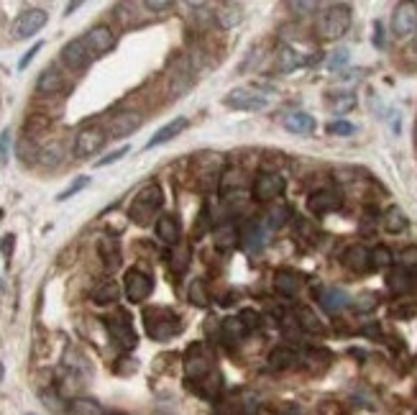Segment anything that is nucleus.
I'll use <instances>...</instances> for the list:
<instances>
[{
	"label": "nucleus",
	"instance_id": "f257e3e1",
	"mask_svg": "<svg viewBox=\"0 0 417 415\" xmlns=\"http://www.w3.org/2000/svg\"><path fill=\"white\" fill-rule=\"evenodd\" d=\"M162 203H164V193L159 185L156 183L143 185L136 193V198H133L131 208H128V215H131V220L138 223V226H149L151 218L156 215V210L162 208Z\"/></svg>",
	"mask_w": 417,
	"mask_h": 415
},
{
	"label": "nucleus",
	"instance_id": "f03ea898",
	"mask_svg": "<svg viewBox=\"0 0 417 415\" xmlns=\"http://www.w3.org/2000/svg\"><path fill=\"white\" fill-rule=\"evenodd\" d=\"M143 323H146L149 336L156 341H167L182 331V318L169 308H146L143 310Z\"/></svg>",
	"mask_w": 417,
	"mask_h": 415
},
{
	"label": "nucleus",
	"instance_id": "7ed1b4c3",
	"mask_svg": "<svg viewBox=\"0 0 417 415\" xmlns=\"http://www.w3.org/2000/svg\"><path fill=\"white\" fill-rule=\"evenodd\" d=\"M351 26V8L346 3H336V6H328L323 11L318 21V34L328 41H336L343 34L349 31Z\"/></svg>",
	"mask_w": 417,
	"mask_h": 415
},
{
	"label": "nucleus",
	"instance_id": "20e7f679",
	"mask_svg": "<svg viewBox=\"0 0 417 415\" xmlns=\"http://www.w3.org/2000/svg\"><path fill=\"white\" fill-rule=\"evenodd\" d=\"M185 372L190 379L202 382L215 372V357H212L210 346L205 344H192L185 354Z\"/></svg>",
	"mask_w": 417,
	"mask_h": 415
},
{
	"label": "nucleus",
	"instance_id": "39448f33",
	"mask_svg": "<svg viewBox=\"0 0 417 415\" xmlns=\"http://www.w3.org/2000/svg\"><path fill=\"white\" fill-rule=\"evenodd\" d=\"M105 138H108V131L103 126H98V123H93V126H85V128H80V131H77L72 151H75L77 159H88V157H93V154H98V151L103 149Z\"/></svg>",
	"mask_w": 417,
	"mask_h": 415
},
{
	"label": "nucleus",
	"instance_id": "423d86ee",
	"mask_svg": "<svg viewBox=\"0 0 417 415\" xmlns=\"http://www.w3.org/2000/svg\"><path fill=\"white\" fill-rule=\"evenodd\" d=\"M49 21V13L44 8H26L24 13H19V19L13 21V39L21 41V39H29L34 34H38Z\"/></svg>",
	"mask_w": 417,
	"mask_h": 415
},
{
	"label": "nucleus",
	"instance_id": "0eeeda50",
	"mask_svg": "<svg viewBox=\"0 0 417 415\" xmlns=\"http://www.w3.org/2000/svg\"><path fill=\"white\" fill-rule=\"evenodd\" d=\"M108 331H110V336L115 339V344H118L120 349H125V352L136 349L138 336H136V331H133V326H131V318H128L123 310H118L113 318H108Z\"/></svg>",
	"mask_w": 417,
	"mask_h": 415
},
{
	"label": "nucleus",
	"instance_id": "6e6552de",
	"mask_svg": "<svg viewBox=\"0 0 417 415\" xmlns=\"http://www.w3.org/2000/svg\"><path fill=\"white\" fill-rule=\"evenodd\" d=\"M284 177L279 172H262L254 180V198L259 203H272L284 193Z\"/></svg>",
	"mask_w": 417,
	"mask_h": 415
},
{
	"label": "nucleus",
	"instance_id": "1a4fd4ad",
	"mask_svg": "<svg viewBox=\"0 0 417 415\" xmlns=\"http://www.w3.org/2000/svg\"><path fill=\"white\" fill-rule=\"evenodd\" d=\"M123 285H125V297L131 302H143L151 295V290H154V280L143 270H136V267L125 272Z\"/></svg>",
	"mask_w": 417,
	"mask_h": 415
},
{
	"label": "nucleus",
	"instance_id": "9d476101",
	"mask_svg": "<svg viewBox=\"0 0 417 415\" xmlns=\"http://www.w3.org/2000/svg\"><path fill=\"white\" fill-rule=\"evenodd\" d=\"M417 31V6L415 3H399L392 13V34L405 39Z\"/></svg>",
	"mask_w": 417,
	"mask_h": 415
},
{
	"label": "nucleus",
	"instance_id": "9b49d317",
	"mask_svg": "<svg viewBox=\"0 0 417 415\" xmlns=\"http://www.w3.org/2000/svg\"><path fill=\"white\" fill-rule=\"evenodd\" d=\"M225 106L228 108H236V111H264L269 106L267 98L249 88H238L231 90V93L225 95Z\"/></svg>",
	"mask_w": 417,
	"mask_h": 415
},
{
	"label": "nucleus",
	"instance_id": "f8f14e48",
	"mask_svg": "<svg viewBox=\"0 0 417 415\" xmlns=\"http://www.w3.org/2000/svg\"><path fill=\"white\" fill-rule=\"evenodd\" d=\"M143 123V118L136 111H123V113H115L108 121V136L110 138H125L131 136L133 131H138Z\"/></svg>",
	"mask_w": 417,
	"mask_h": 415
},
{
	"label": "nucleus",
	"instance_id": "ddd939ff",
	"mask_svg": "<svg viewBox=\"0 0 417 415\" xmlns=\"http://www.w3.org/2000/svg\"><path fill=\"white\" fill-rule=\"evenodd\" d=\"M90 57H93V54H90L88 44H85V39H75V41L64 44V49H62V64L67 69H72V72H80V69L88 67Z\"/></svg>",
	"mask_w": 417,
	"mask_h": 415
},
{
	"label": "nucleus",
	"instance_id": "4468645a",
	"mask_svg": "<svg viewBox=\"0 0 417 415\" xmlns=\"http://www.w3.org/2000/svg\"><path fill=\"white\" fill-rule=\"evenodd\" d=\"M341 205H343V198L336 190H318V193H312V195L307 198V208H310L312 215L336 213Z\"/></svg>",
	"mask_w": 417,
	"mask_h": 415
},
{
	"label": "nucleus",
	"instance_id": "2eb2a0df",
	"mask_svg": "<svg viewBox=\"0 0 417 415\" xmlns=\"http://www.w3.org/2000/svg\"><path fill=\"white\" fill-rule=\"evenodd\" d=\"M85 44H88L90 54H105V51H110L115 46V31H113L110 26L98 24L88 31Z\"/></svg>",
	"mask_w": 417,
	"mask_h": 415
},
{
	"label": "nucleus",
	"instance_id": "dca6fc26",
	"mask_svg": "<svg viewBox=\"0 0 417 415\" xmlns=\"http://www.w3.org/2000/svg\"><path fill=\"white\" fill-rule=\"evenodd\" d=\"M318 302H320V308H323L325 313L336 315V313H341V310L349 308L351 300L341 287H320L318 290Z\"/></svg>",
	"mask_w": 417,
	"mask_h": 415
},
{
	"label": "nucleus",
	"instance_id": "f3484780",
	"mask_svg": "<svg viewBox=\"0 0 417 415\" xmlns=\"http://www.w3.org/2000/svg\"><path fill=\"white\" fill-rule=\"evenodd\" d=\"M238 241H241L246 249H251V252H256V249H262L264 244H267V231H264V223L262 220H246L241 226V231H238Z\"/></svg>",
	"mask_w": 417,
	"mask_h": 415
},
{
	"label": "nucleus",
	"instance_id": "a211bd4d",
	"mask_svg": "<svg viewBox=\"0 0 417 415\" xmlns=\"http://www.w3.org/2000/svg\"><path fill=\"white\" fill-rule=\"evenodd\" d=\"M64 90H67V80H64V75L59 72V69L49 67V69H44V72L38 75L36 93H41V95H59V93H64Z\"/></svg>",
	"mask_w": 417,
	"mask_h": 415
},
{
	"label": "nucleus",
	"instance_id": "6ab92c4d",
	"mask_svg": "<svg viewBox=\"0 0 417 415\" xmlns=\"http://www.w3.org/2000/svg\"><path fill=\"white\" fill-rule=\"evenodd\" d=\"M343 265L349 267L351 272H366L371 270V252L364 244H354L346 249L343 254Z\"/></svg>",
	"mask_w": 417,
	"mask_h": 415
},
{
	"label": "nucleus",
	"instance_id": "aec40b11",
	"mask_svg": "<svg viewBox=\"0 0 417 415\" xmlns=\"http://www.w3.org/2000/svg\"><path fill=\"white\" fill-rule=\"evenodd\" d=\"M251 328L243 323L241 315H231V318H225L223 323H220V339L225 341V344H238V341H243L246 336H249Z\"/></svg>",
	"mask_w": 417,
	"mask_h": 415
},
{
	"label": "nucleus",
	"instance_id": "412c9836",
	"mask_svg": "<svg viewBox=\"0 0 417 415\" xmlns=\"http://www.w3.org/2000/svg\"><path fill=\"white\" fill-rule=\"evenodd\" d=\"M187 126H190V121H187L185 116H180V118H175V121H169L167 126L159 128V131H156L154 136L149 138V144H146V149H154V146L167 144V141H172L175 136H180V133L185 131Z\"/></svg>",
	"mask_w": 417,
	"mask_h": 415
},
{
	"label": "nucleus",
	"instance_id": "4be33fe9",
	"mask_svg": "<svg viewBox=\"0 0 417 415\" xmlns=\"http://www.w3.org/2000/svg\"><path fill=\"white\" fill-rule=\"evenodd\" d=\"M156 239L169 246L180 244V220L175 215H159L156 218Z\"/></svg>",
	"mask_w": 417,
	"mask_h": 415
},
{
	"label": "nucleus",
	"instance_id": "5701e85b",
	"mask_svg": "<svg viewBox=\"0 0 417 415\" xmlns=\"http://www.w3.org/2000/svg\"><path fill=\"white\" fill-rule=\"evenodd\" d=\"M284 128L289 133H297V136H307V133L315 131V118L310 113H302V111H294V113L284 116Z\"/></svg>",
	"mask_w": 417,
	"mask_h": 415
},
{
	"label": "nucleus",
	"instance_id": "b1692460",
	"mask_svg": "<svg viewBox=\"0 0 417 415\" xmlns=\"http://www.w3.org/2000/svg\"><path fill=\"white\" fill-rule=\"evenodd\" d=\"M274 287H277L279 295L294 297L299 292V287H302V277H299L297 272H292V270H279L274 275Z\"/></svg>",
	"mask_w": 417,
	"mask_h": 415
},
{
	"label": "nucleus",
	"instance_id": "393cba45",
	"mask_svg": "<svg viewBox=\"0 0 417 415\" xmlns=\"http://www.w3.org/2000/svg\"><path fill=\"white\" fill-rule=\"evenodd\" d=\"M294 323H297L302 331H307V334H323L325 331L323 321H320L318 315H315V310L307 308V305H299V308L294 310Z\"/></svg>",
	"mask_w": 417,
	"mask_h": 415
},
{
	"label": "nucleus",
	"instance_id": "a878e982",
	"mask_svg": "<svg viewBox=\"0 0 417 415\" xmlns=\"http://www.w3.org/2000/svg\"><path fill=\"white\" fill-rule=\"evenodd\" d=\"M98 254L103 259V265L108 270H115L120 265V252H118V241L110 239V236H100L98 239Z\"/></svg>",
	"mask_w": 417,
	"mask_h": 415
},
{
	"label": "nucleus",
	"instance_id": "bb28decb",
	"mask_svg": "<svg viewBox=\"0 0 417 415\" xmlns=\"http://www.w3.org/2000/svg\"><path fill=\"white\" fill-rule=\"evenodd\" d=\"M299 362V354L297 349H292V346H279V349H274V352L269 354V367L272 369H289V367H294Z\"/></svg>",
	"mask_w": 417,
	"mask_h": 415
},
{
	"label": "nucleus",
	"instance_id": "cd10ccee",
	"mask_svg": "<svg viewBox=\"0 0 417 415\" xmlns=\"http://www.w3.org/2000/svg\"><path fill=\"white\" fill-rule=\"evenodd\" d=\"M64 162V146L62 141H49L46 146L38 149V164L46 167V170H54Z\"/></svg>",
	"mask_w": 417,
	"mask_h": 415
},
{
	"label": "nucleus",
	"instance_id": "c85d7f7f",
	"mask_svg": "<svg viewBox=\"0 0 417 415\" xmlns=\"http://www.w3.org/2000/svg\"><path fill=\"white\" fill-rule=\"evenodd\" d=\"M243 19V8L238 3H220L218 11H215V21H218L223 29H233Z\"/></svg>",
	"mask_w": 417,
	"mask_h": 415
},
{
	"label": "nucleus",
	"instance_id": "c756f323",
	"mask_svg": "<svg viewBox=\"0 0 417 415\" xmlns=\"http://www.w3.org/2000/svg\"><path fill=\"white\" fill-rule=\"evenodd\" d=\"M386 287L392 290L394 295H405L412 287V272H407L405 267H397V270L389 272L386 277Z\"/></svg>",
	"mask_w": 417,
	"mask_h": 415
},
{
	"label": "nucleus",
	"instance_id": "7c9ffc66",
	"mask_svg": "<svg viewBox=\"0 0 417 415\" xmlns=\"http://www.w3.org/2000/svg\"><path fill=\"white\" fill-rule=\"evenodd\" d=\"M381 223H384V228L389 233H402L407 228V223H410V220H407V215H405V210H402V208L392 205L384 215H381Z\"/></svg>",
	"mask_w": 417,
	"mask_h": 415
},
{
	"label": "nucleus",
	"instance_id": "2f4dec72",
	"mask_svg": "<svg viewBox=\"0 0 417 415\" xmlns=\"http://www.w3.org/2000/svg\"><path fill=\"white\" fill-rule=\"evenodd\" d=\"M120 297V287L113 280H105V282H100L98 287L93 290V300L98 305H108V302H115Z\"/></svg>",
	"mask_w": 417,
	"mask_h": 415
},
{
	"label": "nucleus",
	"instance_id": "473e14b6",
	"mask_svg": "<svg viewBox=\"0 0 417 415\" xmlns=\"http://www.w3.org/2000/svg\"><path fill=\"white\" fill-rule=\"evenodd\" d=\"M389 315L397 321H410L417 315V302L415 300H394L389 305Z\"/></svg>",
	"mask_w": 417,
	"mask_h": 415
},
{
	"label": "nucleus",
	"instance_id": "72a5a7b5",
	"mask_svg": "<svg viewBox=\"0 0 417 415\" xmlns=\"http://www.w3.org/2000/svg\"><path fill=\"white\" fill-rule=\"evenodd\" d=\"M187 297H190V302H192V305H197V308H205L207 302H210V292H207L205 280H195V282L190 285V290H187Z\"/></svg>",
	"mask_w": 417,
	"mask_h": 415
},
{
	"label": "nucleus",
	"instance_id": "f704fd0d",
	"mask_svg": "<svg viewBox=\"0 0 417 415\" xmlns=\"http://www.w3.org/2000/svg\"><path fill=\"white\" fill-rule=\"evenodd\" d=\"M277 67H279V72H292L294 67H299V54L292 46H279V51H277Z\"/></svg>",
	"mask_w": 417,
	"mask_h": 415
},
{
	"label": "nucleus",
	"instance_id": "c9c22d12",
	"mask_svg": "<svg viewBox=\"0 0 417 415\" xmlns=\"http://www.w3.org/2000/svg\"><path fill=\"white\" fill-rule=\"evenodd\" d=\"M394 265V254L389 246H374L371 249V267L374 270H389Z\"/></svg>",
	"mask_w": 417,
	"mask_h": 415
},
{
	"label": "nucleus",
	"instance_id": "e433bc0d",
	"mask_svg": "<svg viewBox=\"0 0 417 415\" xmlns=\"http://www.w3.org/2000/svg\"><path fill=\"white\" fill-rule=\"evenodd\" d=\"M236 241H238V228L233 226V223H223V226H218V231H215V246H220V249H231Z\"/></svg>",
	"mask_w": 417,
	"mask_h": 415
},
{
	"label": "nucleus",
	"instance_id": "4c0bfd02",
	"mask_svg": "<svg viewBox=\"0 0 417 415\" xmlns=\"http://www.w3.org/2000/svg\"><path fill=\"white\" fill-rule=\"evenodd\" d=\"M190 259H192V252H190V244L180 241V244H177V249H175V254H172V267H175L177 275L187 272V267H190Z\"/></svg>",
	"mask_w": 417,
	"mask_h": 415
},
{
	"label": "nucleus",
	"instance_id": "58836bf2",
	"mask_svg": "<svg viewBox=\"0 0 417 415\" xmlns=\"http://www.w3.org/2000/svg\"><path fill=\"white\" fill-rule=\"evenodd\" d=\"M69 410H72V415H103V408H100L95 400H90V397H77V400H72Z\"/></svg>",
	"mask_w": 417,
	"mask_h": 415
},
{
	"label": "nucleus",
	"instance_id": "ea45409f",
	"mask_svg": "<svg viewBox=\"0 0 417 415\" xmlns=\"http://www.w3.org/2000/svg\"><path fill=\"white\" fill-rule=\"evenodd\" d=\"M51 126V121L46 118V116H38V113H34V116H29L26 118V138H36V133H41V131H46V128Z\"/></svg>",
	"mask_w": 417,
	"mask_h": 415
},
{
	"label": "nucleus",
	"instance_id": "a19ab883",
	"mask_svg": "<svg viewBox=\"0 0 417 415\" xmlns=\"http://www.w3.org/2000/svg\"><path fill=\"white\" fill-rule=\"evenodd\" d=\"M267 223L272 228H282L287 223V218H289V208L287 205H272L269 208V213H267Z\"/></svg>",
	"mask_w": 417,
	"mask_h": 415
},
{
	"label": "nucleus",
	"instance_id": "79ce46f5",
	"mask_svg": "<svg viewBox=\"0 0 417 415\" xmlns=\"http://www.w3.org/2000/svg\"><path fill=\"white\" fill-rule=\"evenodd\" d=\"M354 106H356V95H351V93H343V95H336V98H330V108H333L336 113H346V111H351Z\"/></svg>",
	"mask_w": 417,
	"mask_h": 415
},
{
	"label": "nucleus",
	"instance_id": "37998d69",
	"mask_svg": "<svg viewBox=\"0 0 417 415\" xmlns=\"http://www.w3.org/2000/svg\"><path fill=\"white\" fill-rule=\"evenodd\" d=\"M88 185H90V177H85V175L77 177L75 183L69 185L67 190H62V193H59V198H56V200H69V198L77 195V193H80V190H85V188H88Z\"/></svg>",
	"mask_w": 417,
	"mask_h": 415
},
{
	"label": "nucleus",
	"instance_id": "c03bdc74",
	"mask_svg": "<svg viewBox=\"0 0 417 415\" xmlns=\"http://www.w3.org/2000/svg\"><path fill=\"white\" fill-rule=\"evenodd\" d=\"M399 265L405 267L407 272L417 270V246H407V249H402V254H399Z\"/></svg>",
	"mask_w": 417,
	"mask_h": 415
},
{
	"label": "nucleus",
	"instance_id": "a18cd8bd",
	"mask_svg": "<svg viewBox=\"0 0 417 415\" xmlns=\"http://www.w3.org/2000/svg\"><path fill=\"white\" fill-rule=\"evenodd\" d=\"M19 157L24 159V162H31L34 157L38 159V149L34 146V138H21V144H19Z\"/></svg>",
	"mask_w": 417,
	"mask_h": 415
},
{
	"label": "nucleus",
	"instance_id": "49530a36",
	"mask_svg": "<svg viewBox=\"0 0 417 415\" xmlns=\"http://www.w3.org/2000/svg\"><path fill=\"white\" fill-rule=\"evenodd\" d=\"M354 131H356V126L349 123V121H336V123H330L328 126V133H333V136H351Z\"/></svg>",
	"mask_w": 417,
	"mask_h": 415
},
{
	"label": "nucleus",
	"instance_id": "de8ad7c7",
	"mask_svg": "<svg viewBox=\"0 0 417 415\" xmlns=\"http://www.w3.org/2000/svg\"><path fill=\"white\" fill-rule=\"evenodd\" d=\"M315 8H318V3H305V0H292V3H289V11H297L299 16H305V13H310V11H315Z\"/></svg>",
	"mask_w": 417,
	"mask_h": 415
},
{
	"label": "nucleus",
	"instance_id": "09e8293b",
	"mask_svg": "<svg viewBox=\"0 0 417 415\" xmlns=\"http://www.w3.org/2000/svg\"><path fill=\"white\" fill-rule=\"evenodd\" d=\"M125 154H128V146H120L118 151H110V154H108L105 159H100V162H98V167H105V164L118 162V159H120V157H125Z\"/></svg>",
	"mask_w": 417,
	"mask_h": 415
},
{
	"label": "nucleus",
	"instance_id": "8fccbe9b",
	"mask_svg": "<svg viewBox=\"0 0 417 415\" xmlns=\"http://www.w3.org/2000/svg\"><path fill=\"white\" fill-rule=\"evenodd\" d=\"M8 146H11V131H6L0 136V159L8 162Z\"/></svg>",
	"mask_w": 417,
	"mask_h": 415
},
{
	"label": "nucleus",
	"instance_id": "3c124183",
	"mask_svg": "<svg viewBox=\"0 0 417 415\" xmlns=\"http://www.w3.org/2000/svg\"><path fill=\"white\" fill-rule=\"evenodd\" d=\"M361 334H364V336H369V339H381V328H379V323H369V326H364V328H361Z\"/></svg>",
	"mask_w": 417,
	"mask_h": 415
},
{
	"label": "nucleus",
	"instance_id": "603ef678",
	"mask_svg": "<svg viewBox=\"0 0 417 415\" xmlns=\"http://www.w3.org/2000/svg\"><path fill=\"white\" fill-rule=\"evenodd\" d=\"M143 8H149V11H169L172 3H167V0H149V3H143Z\"/></svg>",
	"mask_w": 417,
	"mask_h": 415
},
{
	"label": "nucleus",
	"instance_id": "864d4df0",
	"mask_svg": "<svg viewBox=\"0 0 417 415\" xmlns=\"http://www.w3.org/2000/svg\"><path fill=\"white\" fill-rule=\"evenodd\" d=\"M346 62H349V51L341 49V51H336V57L330 59V67L336 69V67H341V64H346Z\"/></svg>",
	"mask_w": 417,
	"mask_h": 415
},
{
	"label": "nucleus",
	"instance_id": "5fc2aeb1",
	"mask_svg": "<svg viewBox=\"0 0 417 415\" xmlns=\"http://www.w3.org/2000/svg\"><path fill=\"white\" fill-rule=\"evenodd\" d=\"M241 318H243V323H246V326H249V328L259 326V321H256V318H259V315H256L254 310H243V313H241Z\"/></svg>",
	"mask_w": 417,
	"mask_h": 415
},
{
	"label": "nucleus",
	"instance_id": "6e6d98bb",
	"mask_svg": "<svg viewBox=\"0 0 417 415\" xmlns=\"http://www.w3.org/2000/svg\"><path fill=\"white\" fill-rule=\"evenodd\" d=\"M38 49H41V41H38V44H34V49H29V51H26V57H24V59H21V64H19V67H21V69H24V67H26V64L31 62V59H34V54H36V51H38Z\"/></svg>",
	"mask_w": 417,
	"mask_h": 415
},
{
	"label": "nucleus",
	"instance_id": "4d7b16f0",
	"mask_svg": "<svg viewBox=\"0 0 417 415\" xmlns=\"http://www.w3.org/2000/svg\"><path fill=\"white\" fill-rule=\"evenodd\" d=\"M364 302H356V308L359 310H366V308H374V305H376V297L374 295H366V297H361Z\"/></svg>",
	"mask_w": 417,
	"mask_h": 415
},
{
	"label": "nucleus",
	"instance_id": "13d9d810",
	"mask_svg": "<svg viewBox=\"0 0 417 415\" xmlns=\"http://www.w3.org/2000/svg\"><path fill=\"white\" fill-rule=\"evenodd\" d=\"M13 249V236H6V241H3V254H11Z\"/></svg>",
	"mask_w": 417,
	"mask_h": 415
},
{
	"label": "nucleus",
	"instance_id": "bf43d9fd",
	"mask_svg": "<svg viewBox=\"0 0 417 415\" xmlns=\"http://www.w3.org/2000/svg\"><path fill=\"white\" fill-rule=\"evenodd\" d=\"M3 374H6V369H3V364H0V382H3Z\"/></svg>",
	"mask_w": 417,
	"mask_h": 415
},
{
	"label": "nucleus",
	"instance_id": "052dcab7",
	"mask_svg": "<svg viewBox=\"0 0 417 415\" xmlns=\"http://www.w3.org/2000/svg\"><path fill=\"white\" fill-rule=\"evenodd\" d=\"M415 51H417V31H415Z\"/></svg>",
	"mask_w": 417,
	"mask_h": 415
},
{
	"label": "nucleus",
	"instance_id": "680f3d73",
	"mask_svg": "<svg viewBox=\"0 0 417 415\" xmlns=\"http://www.w3.org/2000/svg\"><path fill=\"white\" fill-rule=\"evenodd\" d=\"M110 415H123V413H110Z\"/></svg>",
	"mask_w": 417,
	"mask_h": 415
}]
</instances>
